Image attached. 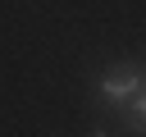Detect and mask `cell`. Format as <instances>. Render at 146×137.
<instances>
[{
	"instance_id": "1",
	"label": "cell",
	"mask_w": 146,
	"mask_h": 137,
	"mask_svg": "<svg viewBox=\"0 0 146 137\" xmlns=\"http://www.w3.org/2000/svg\"><path fill=\"white\" fill-rule=\"evenodd\" d=\"M128 96H137V68H114V73L100 78V100H105V105L119 110Z\"/></svg>"
},
{
	"instance_id": "2",
	"label": "cell",
	"mask_w": 146,
	"mask_h": 137,
	"mask_svg": "<svg viewBox=\"0 0 146 137\" xmlns=\"http://www.w3.org/2000/svg\"><path fill=\"white\" fill-rule=\"evenodd\" d=\"M119 119H123V128H132V132H141L146 137V96L137 91V96H128L123 105H119Z\"/></svg>"
},
{
	"instance_id": "3",
	"label": "cell",
	"mask_w": 146,
	"mask_h": 137,
	"mask_svg": "<svg viewBox=\"0 0 146 137\" xmlns=\"http://www.w3.org/2000/svg\"><path fill=\"white\" fill-rule=\"evenodd\" d=\"M137 91L146 96V68H137Z\"/></svg>"
},
{
	"instance_id": "4",
	"label": "cell",
	"mask_w": 146,
	"mask_h": 137,
	"mask_svg": "<svg viewBox=\"0 0 146 137\" xmlns=\"http://www.w3.org/2000/svg\"><path fill=\"white\" fill-rule=\"evenodd\" d=\"M96 137H105V132H96Z\"/></svg>"
}]
</instances>
